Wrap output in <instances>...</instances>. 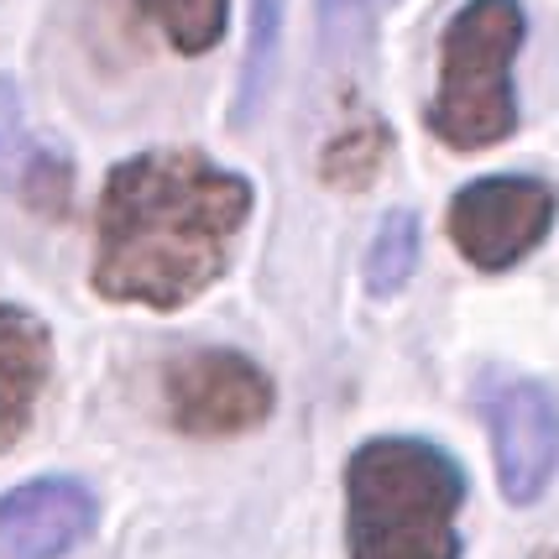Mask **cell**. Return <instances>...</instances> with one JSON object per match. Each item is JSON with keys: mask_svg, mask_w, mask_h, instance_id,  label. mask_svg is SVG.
Segmentation results:
<instances>
[{"mask_svg": "<svg viewBox=\"0 0 559 559\" xmlns=\"http://www.w3.org/2000/svg\"><path fill=\"white\" fill-rule=\"evenodd\" d=\"M251 183L194 146H152L110 168L95 210V293L173 314L230 267Z\"/></svg>", "mask_w": 559, "mask_h": 559, "instance_id": "1", "label": "cell"}, {"mask_svg": "<svg viewBox=\"0 0 559 559\" xmlns=\"http://www.w3.org/2000/svg\"><path fill=\"white\" fill-rule=\"evenodd\" d=\"M465 471L435 439L382 435L345 461V555L461 559Z\"/></svg>", "mask_w": 559, "mask_h": 559, "instance_id": "2", "label": "cell"}, {"mask_svg": "<svg viewBox=\"0 0 559 559\" xmlns=\"http://www.w3.org/2000/svg\"><path fill=\"white\" fill-rule=\"evenodd\" d=\"M528 37L518 0H465L439 37V84L424 121L455 152H487L518 131L512 63Z\"/></svg>", "mask_w": 559, "mask_h": 559, "instance_id": "3", "label": "cell"}, {"mask_svg": "<svg viewBox=\"0 0 559 559\" xmlns=\"http://www.w3.org/2000/svg\"><path fill=\"white\" fill-rule=\"evenodd\" d=\"M277 388L262 366L241 350H189L163 371L168 424L189 439H236L272 418Z\"/></svg>", "mask_w": 559, "mask_h": 559, "instance_id": "4", "label": "cell"}, {"mask_svg": "<svg viewBox=\"0 0 559 559\" xmlns=\"http://www.w3.org/2000/svg\"><path fill=\"white\" fill-rule=\"evenodd\" d=\"M559 194L544 178L528 173H497V178H476L461 194L450 199L444 225L450 241L471 267L481 272H508L518 267L528 251L544 246V236L555 230Z\"/></svg>", "mask_w": 559, "mask_h": 559, "instance_id": "5", "label": "cell"}, {"mask_svg": "<svg viewBox=\"0 0 559 559\" xmlns=\"http://www.w3.org/2000/svg\"><path fill=\"white\" fill-rule=\"evenodd\" d=\"M491 424V461H497V487L512 508H528L544 497V487L555 481L559 465V403L555 392L518 377L508 388H497L487 403Z\"/></svg>", "mask_w": 559, "mask_h": 559, "instance_id": "6", "label": "cell"}, {"mask_svg": "<svg viewBox=\"0 0 559 559\" xmlns=\"http://www.w3.org/2000/svg\"><path fill=\"white\" fill-rule=\"evenodd\" d=\"M99 502L79 476H37L0 497V559H63L95 534Z\"/></svg>", "mask_w": 559, "mask_h": 559, "instance_id": "7", "label": "cell"}, {"mask_svg": "<svg viewBox=\"0 0 559 559\" xmlns=\"http://www.w3.org/2000/svg\"><path fill=\"white\" fill-rule=\"evenodd\" d=\"M0 183L43 219H63L73 204L69 152L26 131L22 95H16L11 79H0Z\"/></svg>", "mask_w": 559, "mask_h": 559, "instance_id": "8", "label": "cell"}, {"mask_svg": "<svg viewBox=\"0 0 559 559\" xmlns=\"http://www.w3.org/2000/svg\"><path fill=\"white\" fill-rule=\"evenodd\" d=\"M52 377V330L22 304H0V455L32 429Z\"/></svg>", "mask_w": 559, "mask_h": 559, "instance_id": "9", "label": "cell"}, {"mask_svg": "<svg viewBox=\"0 0 559 559\" xmlns=\"http://www.w3.org/2000/svg\"><path fill=\"white\" fill-rule=\"evenodd\" d=\"M388 152H392V131L377 116H350V121L324 142L319 152V178L330 189H345L356 194L366 183H377L382 168H388Z\"/></svg>", "mask_w": 559, "mask_h": 559, "instance_id": "10", "label": "cell"}, {"mask_svg": "<svg viewBox=\"0 0 559 559\" xmlns=\"http://www.w3.org/2000/svg\"><path fill=\"white\" fill-rule=\"evenodd\" d=\"M283 11L288 0H251V37H246V69H241V90H236V110L230 126L257 121L262 99L272 90V73H277V37H283Z\"/></svg>", "mask_w": 559, "mask_h": 559, "instance_id": "11", "label": "cell"}, {"mask_svg": "<svg viewBox=\"0 0 559 559\" xmlns=\"http://www.w3.org/2000/svg\"><path fill=\"white\" fill-rule=\"evenodd\" d=\"M414 267H418V215L414 210H388L371 246H366V293L371 298H397L414 283Z\"/></svg>", "mask_w": 559, "mask_h": 559, "instance_id": "12", "label": "cell"}, {"mask_svg": "<svg viewBox=\"0 0 559 559\" xmlns=\"http://www.w3.org/2000/svg\"><path fill=\"white\" fill-rule=\"evenodd\" d=\"M136 5L146 11V22H157V32L183 58L210 52L225 37V22H230V0H136Z\"/></svg>", "mask_w": 559, "mask_h": 559, "instance_id": "13", "label": "cell"}, {"mask_svg": "<svg viewBox=\"0 0 559 559\" xmlns=\"http://www.w3.org/2000/svg\"><path fill=\"white\" fill-rule=\"evenodd\" d=\"M330 16H345V11H361V5H388V0H319Z\"/></svg>", "mask_w": 559, "mask_h": 559, "instance_id": "14", "label": "cell"}, {"mask_svg": "<svg viewBox=\"0 0 559 559\" xmlns=\"http://www.w3.org/2000/svg\"><path fill=\"white\" fill-rule=\"evenodd\" d=\"M534 559H559V549H544V555H534Z\"/></svg>", "mask_w": 559, "mask_h": 559, "instance_id": "15", "label": "cell"}]
</instances>
